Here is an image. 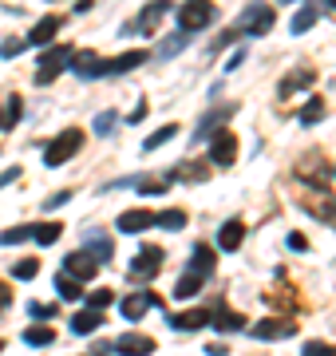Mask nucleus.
I'll return each instance as SVG.
<instances>
[{
	"instance_id": "1",
	"label": "nucleus",
	"mask_w": 336,
	"mask_h": 356,
	"mask_svg": "<svg viewBox=\"0 0 336 356\" xmlns=\"http://www.w3.org/2000/svg\"><path fill=\"white\" fill-rule=\"evenodd\" d=\"M80 146H83V131L80 127H67L64 135H56V139L44 146V162H48V166H60V162H67Z\"/></svg>"
},
{
	"instance_id": "2",
	"label": "nucleus",
	"mask_w": 336,
	"mask_h": 356,
	"mask_svg": "<svg viewBox=\"0 0 336 356\" xmlns=\"http://www.w3.org/2000/svg\"><path fill=\"white\" fill-rule=\"evenodd\" d=\"M214 24V4L210 0H186L182 12H178V28L182 32H202Z\"/></svg>"
},
{
	"instance_id": "3",
	"label": "nucleus",
	"mask_w": 336,
	"mask_h": 356,
	"mask_svg": "<svg viewBox=\"0 0 336 356\" xmlns=\"http://www.w3.org/2000/svg\"><path fill=\"white\" fill-rule=\"evenodd\" d=\"M71 56H76V52L67 48V44H60V48H48L44 56H40V67H36V83H40V87H48V83L56 80V76H60L67 64H71Z\"/></svg>"
},
{
	"instance_id": "4",
	"label": "nucleus",
	"mask_w": 336,
	"mask_h": 356,
	"mask_svg": "<svg viewBox=\"0 0 336 356\" xmlns=\"http://www.w3.org/2000/svg\"><path fill=\"white\" fill-rule=\"evenodd\" d=\"M273 8L269 4H249V8H245V16L238 20V24H234V32L238 36H265L273 28Z\"/></svg>"
},
{
	"instance_id": "5",
	"label": "nucleus",
	"mask_w": 336,
	"mask_h": 356,
	"mask_svg": "<svg viewBox=\"0 0 336 356\" xmlns=\"http://www.w3.org/2000/svg\"><path fill=\"white\" fill-rule=\"evenodd\" d=\"M210 162H214V166H234V162H238V135H234V131L218 127L210 135Z\"/></svg>"
},
{
	"instance_id": "6",
	"label": "nucleus",
	"mask_w": 336,
	"mask_h": 356,
	"mask_svg": "<svg viewBox=\"0 0 336 356\" xmlns=\"http://www.w3.org/2000/svg\"><path fill=\"white\" fill-rule=\"evenodd\" d=\"M146 60H150L146 52H123V56H111V60H99L96 80H107V76H127V71H135L139 64H146Z\"/></svg>"
},
{
	"instance_id": "7",
	"label": "nucleus",
	"mask_w": 336,
	"mask_h": 356,
	"mask_svg": "<svg viewBox=\"0 0 336 356\" xmlns=\"http://www.w3.org/2000/svg\"><path fill=\"white\" fill-rule=\"evenodd\" d=\"M162 269V249L159 245H143L139 254H135V261H131V277L135 281H146V277H155Z\"/></svg>"
},
{
	"instance_id": "8",
	"label": "nucleus",
	"mask_w": 336,
	"mask_h": 356,
	"mask_svg": "<svg viewBox=\"0 0 336 356\" xmlns=\"http://www.w3.org/2000/svg\"><path fill=\"white\" fill-rule=\"evenodd\" d=\"M64 274L76 277V281H87V277L99 274V261L87 254V249H76V254H67L64 258Z\"/></svg>"
},
{
	"instance_id": "9",
	"label": "nucleus",
	"mask_w": 336,
	"mask_h": 356,
	"mask_svg": "<svg viewBox=\"0 0 336 356\" xmlns=\"http://www.w3.org/2000/svg\"><path fill=\"white\" fill-rule=\"evenodd\" d=\"M115 353L119 356H150L155 353V340L143 337V333H123V337L115 340Z\"/></svg>"
},
{
	"instance_id": "10",
	"label": "nucleus",
	"mask_w": 336,
	"mask_h": 356,
	"mask_svg": "<svg viewBox=\"0 0 336 356\" xmlns=\"http://www.w3.org/2000/svg\"><path fill=\"white\" fill-rule=\"evenodd\" d=\"M150 305L159 309L162 301L155 297V293H146V289H143V293H131V297H123V305H119V313H123L127 321H139V317H143V313H146Z\"/></svg>"
},
{
	"instance_id": "11",
	"label": "nucleus",
	"mask_w": 336,
	"mask_h": 356,
	"mask_svg": "<svg viewBox=\"0 0 336 356\" xmlns=\"http://www.w3.org/2000/svg\"><path fill=\"white\" fill-rule=\"evenodd\" d=\"M297 333L289 321H277V317H269V321H257L254 329H249V337H257V340H289Z\"/></svg>"
},
{
	"instance_id": "12",
	"label": "nucleus",
	"mask_w": 336,
	"mask_h": 356,
	"mask_svg": "<svg viewBox=\"0 0 336 356\" xmlns=\"http://www.w3.org/2000/svg\"><path fill=\"white\" fill-rule=\"evenodd\" d=\"M83 249H87V254H91L99 265H107V261L115 258V245H111V238H107L103 230H87V242H83Z\"/></svg>"
},
{
	"instance_id": "13",
	"label": "nucleus",
	"mask_w": 336,
	"mask_h": 356,
	"mask_svg": "<svg viewBox=\"0 0 336 356\" xmlns=\"http://www.w3.org/2000/svg\"><path fill=\"white\" fill-rule=\"evenodd\" d=\"M162 12H170V0H155V4H146L143 16L135 20V24H127L123 32H150V28H155V24L162 20Z\"/></svg>"
},
{
	"instance_id": "14",
	"label": "nucleus",
	"mask_w": 336,
	"mask_h": 356,
	"mask_svg": "<svg viewBox=\"0 0 336 356\" xmlns=\"http://www.w3.org/2000/svg\"><path fill=\"white\" fill-rule=\"evenodd\" d=\"M56 32H60V16H44V20H36V28L28 32V48H44V44H52L56 40Z\"/></svg>"
},
{
	"instance_id": "15",
	"label": "nucleus",
	"mask_w": 336,
	"mask_h": 356,
	"mask_svg": "<svg viewBox=\"0 0 336 356\" xmlns=\"http://www.w3.org/2000/svg\"><path fill=\"white\" fill-rule=\"evenodd\" d=\"M155 226V214L150 210H127L119 214V234H143V230Z\"/></svg>"
},
{
	"instance_id": "16",
	"label": "nucleus",
	"mask_w": 336,
	"mask_h": 356,
	"mask_svg": "<svg viewBox=\"0 0 336 356\" xmlns=\"http://www.w3.org/2000/svg\"><path fill=\"white\" fill-rule=\"evenodd\" d=\"M202 324H210V309H186V313L170 317V329H178V333H194Z\"/></svg>"
},
{
	"instance_id": "17",
	"label": "nucleus",
	"mask_w": 336,
	"mask_h": 356,
	"mask_svg": "<svg viewBox=\"0 0 336 356\" xmlns=\"http://www.w3.org/2000/svg\"><path fill=\"white\" fill-rule=\"evenodd\" d=\"M241 238H245V226H241V218H229V222L218 230V249L234 254V249L241 245Z\"/></svg>"
},
{
	"instance_id": "18",
	"label": "nucleus",
	"mask_w": 336,
	"mask_h": 356,
	"mask_svg": "<svg viewBox=\"0 0 336 356\" xmlns=\"http://www.w3.org/2000/svg\"><path fill=\"white\" fill-rule=\"evenodd\" d=\"M67 324H71L76 337H87V333H96L99 324H103V313H99V309H83V313H76Z\"/></svg>"
},
{
	"instance_id": "19",
	"label": "nucleus",
	"mask_w": 336,
	"mask_h": 356,
	"mask_svg": "<svg viewBox=\"0 0 336 356\" xmlns=\"http://www.w3.org/2000/svg\"><path fill=\"white\" fill-rule=\"evenodd\" d=\"M229 115H234V107H222V111H210L206 119L198 123V131H194V143H202V139H210V135H214L218 127H225V119H229Z\"/></svg>"
},
{
	"instance_id": "20",
	"label": "nucleus",
	"mask_w": 336,
	"mask_h": 356,
	"mask_svg": "<svg viewBox=\"0 0 336 356\" xmlns=\"http://www.w3.org/2000/svg\"><path fill=\"white\" fill-rule=\"evenodd\" d=\"M71 76H80V80H96V67H99V56L96 52H80V56H71Z\"/></svg>"
},
{
	"instance_id": "21",
	"label": "nucleus",
	"mask_w": 336,
	"mask_h": 356,
	"mask_svg": "<svg viewBox=\"0 0 336 356\" xmlns=\"http://www.w3.org/2000/svg\"><path fill=\"white\" fill-rule=\"evenodd\" d=\"M214 265H218V254H214L210 245H194V258H190V269H194V274L210 277V274H214Z\"/></svg>"
},
{
	"instance_id": "22",
	"label": "nucleus",
	"mask_w": 336,
	"mask_h": 356,
	"mask_svg": "<svg viewBox=\"0 0 336 356\" xmlns=\"http://www.w3.org/2000/svg\"><path fill=\"white\" fill-rule=\"evenodd\" d=\"M210 321L218 324L222 333H238V329H245V317L234 313V309H218V313H210Z\"/></svg>"
},
{
	"instance_id": "23",
	"label": "nucleus",
	"mask_w": 336,
	"mask_h": 356,
	"mask_svg": "<svg viewBox=\"0 0 336 356\" xmlns=\"http://www.w3.org/2000/svg\"><path fill=\"white\" fill-rule=\"evenodd\" d=\"M317 20H320L317 4H301V12L293 16V24H289V28H293V36H301V32H309V28H313Z\"/></svg>"
},
{
	"instance_id": "24",
	"label": "nucleus",
	"mask_w": 336,
	"mask_h": 356,
	"mask_svg": "<svg viewBox=\"0 0 336 356\" xmlns=\"http://www.w3.org/2000/svg\"><path fill=\"white\" fill-rule=\"evenodd\" d=\"M52 340H56V329H48V324H32V329H24V344H32V348H48Z\"/></svg>"
},
{
	"instance_id": "25",
	"label": "nucleus",
	"mask_w": 336,
	"mask_h": 356,
	"mask_svg": "<svg viewBox=\"0 0 336 356\" xmlns=\"http://www.w3.org/2000/svg\"><path fill=\"white\" fill-rule=\"evenodd\" d=\"M313 80H317L313 71H297V76H289V80H281V87H277V96H281V99H289L293 91H301V87H313Z\"/></svg>"
},
{
	"instance_id": "26",
	"label": "nucleus",
	"mask_w": 336,
	"mask_h": 356,
	"mask_svg": "<svg viewBox=\"0 0 336 356\" xmlns=\"http://www.w3.org/2000/svg\"><path fill=\"white\" fill-rule=\"evenodd\" d=\"M202 281H206V277L194 274V269H190V274H182V277H178V285H175V297H182V301H186V297H194V293L202 289Z\"/></svg>"
},
{
	"instance_id": "27",
	"label": "nucleus",
	"mask_w": 336,
	"mask_h": 356,
	"mask_svg": "<svg viewBox=\"0 0 336 356\" xmlns=\"http://www.w3.org/2000/svg\"><path fill=\"white\" fill-rule=\"evenodd\" d=\"M56 293H60V301H80V297H83L80 281H76V277H67V274L56 277Z\"/></svg>"
},
{
	"instance_id": "28",
	"label": "nucleus",
	"mask_w": 336,
	"mask_h": 356,
	"mask_svg": "<svg viewBox=\"0 0 336 356\" xmlns=\"http://www.w3.org/2000/svg\"><path fill=\"white\" fill-rule=\"evenodd\" d=\"M186 40H190V32H182V28H178L175 36H166V40H162V48H159V60H170V56H178V52L186 48Z\"/></svg>"
},
{
	"instance_id": "29",
	"label": "nucleus",
	"mask_w": 336,
	"mask_h": 356,
	"mask_svg": "<svg viewBox=\"0 0 336 356\" xmlns=\"http://www.w3.org/2000/svg\"><path fill=\"white\" fill-rule=\"evenodd\" d=\"M60 234H64L60 222H40V226H32V238L40 245H56V242H60Z\"/></svg>"
},
{
	"instance_id": "30",
	"label": "nucleus",
	"mask_w": 336,
	"mask_h": 356,
	"mask_svg": "<svg viewBox=\"0 0 336 356\" xmlns=\"http://www.w3.org/2000/svg\"><path fill=\"white\" fill-rule=\"evenodd\" d=\"M155 226H162V230H186V210H162V214H155Z\"/></svg>"
},
{
	"instance_id": "31",
	"label": "nucleus",
	"mask_w": 336,
	"mask_h": 356,
	"mask_svg": "<svg viewBox=\"0 0 336 356\" xmlns=\"http://www.w3.org/2000/svg\"><path fill=\"white\" fill-rule=\"evenodd\" d=\"M320 119H324V103H320V99H309V103L301 107V123L313 127V123H320Z\"/></svg>"
},
{
	"instance_id": "32",
	"label": "nucleus",
	"mask_w": 336,
	"mask_h": 356,
	"mask_svg": "<svg viewBox=\"0 0 336 356\" xmlns=\"http://www.w3.org/2000/svg\"><path fill=\"white\" fill-rule=\"evenodd\" d=\"M40 274V261L36 258H24V261H12V277H20V281H32V277Z\"/></svg>"
},
{
	"instance_id": "33",
	"label": "nucleus",
	"mask_w": 336,
	"mask_h": 356,
	"mask_svg": "<svg viewBox=\"0 0 336 356\" xmlns=\"http://www.w3.org/2000/svg\"><path fill=\"white\" fill-rule=\"evenodd\" d=\"M175 135H178V127H175V123H166V127H159V131H155V135H150V139H146V143H143V151H155V146L170 143Z\"/></svg>"
},
{
	"instance_id": "34",
	"label": "nucleus",
	"mask_w": 336,
	"mask_h": 356,
	"mask_svg": "<svg viewBox=\"0 0 336 356\" xmlns=\"http://www.w3.org/2000/svg\"><path fill=\"white\" fill-rule=\"evenodd\" d=\"M28 238H32V226H12L0 234V245H20V242H28Z\"/></svg>"
},
{
	"instance_id": "35",
	"label": "nucleus",
	"mask_w": 336,
	"mask_h": 356,
	"mask_svg": "<svg viewBox=\"0 0 336 356\" xmlns=\"http://www.w3.org/2000/svg\"><path fill=\"white\" fill-rule=\"evenodd\" d=\"M115 127H119V115H115V111L96 115V123H91V131H96V135H111Z\"/></svg>"
},
{
	"instance_id": "36",
	"label": "nucleus",
	"mask_w": 336,
	"mask_h": 356,
	"mask_svg": "<svg viewBox=\"0 0 336 356\" xmlns=\"http://www.w3.org/2000/svg\"><path fill=\"white\" fill-rule=\"evenodd\" d=\"M56 313H60V301H52V305L32 301V305H28V317H36V321H48V317H56Z\"/></svg>"
},
{
	"instance_id": "37",
	"label": "nucleus",
	"mask_w": 336,
	"mask_h": 356,
	"mask_svg": "<svg viewBox=\"0 0 336 356\" xmlns=\"http://www.w3.org/2000/svg\"><path fill=\"white\" fill-rule=\"evenodd\" d=\"M301 356H336V344H324V340H309L301 348Z\"/></svg>"
},
{
	"instance_id": "38",
	"label": "nucleus",
	"mask_w": 336,
	"mask_h": 356,
	"mask_svg": "<svg viewBox=\"0 0 336 356\" xmlns=\"http://www.w3.org/2000/svg\"><path fill=\"white\" fill-rule=\"evenodd\" d=\"M20 107H24V103H20V96L8 99V111H4V127H16V123H20Z\"/></svg>"
},
{
	"instance_id": "39",
	"label": "nucleus",
	"mask_w": 336,
	"mask_h": 356,
	"mask_svg": "<svg viewBox=\"0 0 336 356\" xmlns=\"http://www.w3.org/2000/svg\"><path fill=\"white\" fill-rule=\"evenodd\" d=\"M115 301V293L111 289H96L91 297H87V305H96V309H103V305H111Z\"/></svg>"
},
{
	"instance_id": "40",
	"label": "nucleus",
	"mask_w": 336,
	"mask_h": 356,
	"mask_svg": "<svg viewBox=\"0 0 336 356\" xmlns=\"http://www.w3.org/2000/svg\"><path fill=\"white\" fill-rule=\"evenodd\" d=\"M24 48H28L24 40H8V44H0V56H4V60H12V56H20Z\"/></svg>"
},
{
	"instance_id": "41",
	"label": "nucleus",
	"mask_w": 336,
	"mask_h": 356,
	"mask_svg": "<svg viewBox=\"0 0 336 356\" xmlns=\"http://www.w3.org/2000/svg\"><path fill=\"white\" fill-rule=\"evenodd\" d=\"M64 202H71V190H60V194H52L48 202H44V206H48V210H60Z\"/></svg>"
},
{
	"instance_id": "42",
	"label": "nucleus",
	"mask_w": 336,
	"mask_h": 356,
	"mask_svg": "<svg viewBox=\"0 0 336 356\" xmlns=\"http://www.w3.org/2000/svg\"><path fill=\"white\" fill-rule=\"evenodd\" d=\"M135 186H139L143 194H162V190H166V182H135Z\"/></svg>"
},
{
	"instance_id": "43",
	"label": "nucleus",
	"mask_w": 336,
	"mask_h": 356,
	"mask_svg": "<svg viewBox=\"0 0 336 356\" xmlns=\"http://www.w3.org/2000/svg\"><path fill=\"white\" fill-rule=\"evenodd\" d=\"M289 249H309V242H304L301 234H289Z\"/></svg>"
},
{
	"instance_id": "44",
	"label": "nucleus",
	"mask_w": 336,
	"mask_h": 356,
	"mask_svg": "<svg viewBox=\"0 0 336 356\" xmlns=\"http://www.w3.org/2000/svg\"><path fill=\"white\" fill-rule=\"evenodd\" d=\"M8 301H12V293H8V285H4V281H0V313L8 309Z\"/></svg>"
},
{
	"instance_id": "45",
	"label": "nucleus",
	"mask_w": 336,
	"mask_h": 356,
	"mask_svg": "<svg viewBox=\"0 0 336 356\" xmlns=\"http://www.w3.org/2000/svg\"><path fill=\"white\" fill-rule=\"evenodd\" d=\"M16 178H20V170L12 166V170H4V175H0V186H8V182H16Z\"/></svg>"
},
{
	"instance_id": "46",
	"label": "nucleus",
	"mask_w": 336,
	"mask_h": 356,
	"mask_svg": "<svg viewBox=\"0 0 336 356\" xmlns=\"http://www.w3.org/2000/svg\"><path fill=\"white\" fill-rule=\"evenodd\" d=\"M206 353H210V356H225L229 348H225V344H206Z\"/></svg>"
},
{
	"instance_id": "47",
	"label": "nucleus",
	"mask_w": 336,
	"mask_h": 356,
	"mask_svg": "<svg viewBox=\"0 0 336 356\" xmlns=\"http://www.w3.org/2000/svg\"><path fill=\"white\" fill-rule=\"evenodd\" d=\"M324 4H328V8H336V0H324Z\"/></svg>"
},
{
	"instance_id": "48",
	"label": "nucleus",
	"mask_w": 336,
	"mask_h": 356,
	"mask_svg": "<svg viewBox=\"0 0 336 356\" xmlns=\"http://www.w3.org/2000/svg\"><path fill=\"white\" fill-rule=\"evenodd\" d=\"M0 353H4V340H0Z\"/></svg>"
},
{
	"instance_id": "49",
	"label": "nucleus",
	"mask_w": 336,
	"mask_h": 356,
	"mask_svg": "<svg viewBox=\"0 0 336 356\" xmlns=\"http://www.w3.org/2000/svg\"><path fill=\"white\" fill-rule=\"evenodd\" d=\"M0 127H4V115H0Z\"/></svg>"
},
{
	"instance_id": "50",
	"label": "nucleus",
	"mask_w": 336,
	"mask_h": 356,
	"mask_svg": "<svg viewBox=\"0 0 336 356\" xmlns=\"http://www.w3.org/2000/svg\"><path fill=\"white\" fill-rule=\"evenodd\" d=\"M281 4H293V0H281Z\"/></svg>"
}]
</instances>
